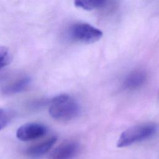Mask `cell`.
Masks as SVG:
<instances>
[{
    "label": "cell",
    "instance_id": "cell-9",
    "mask_svg": "<svg viewBox=\"0 0 159 159\" xmlns=\"http://www.w3.org/2000/svg\"><path fill=\"white\" fill-rule=\"evenodd\" d=\"M74 3L78 7L89 11L104 6L106 1L104 0H76Z\"/></svg>",
    "mask_w": 159,
    "mask_h": 159
},
{
    "label": "cell",
    "instance_id": "cell-3",
    "mask_svg": "<svg viewBox=\"0 0 159 159\" xmlns=\"http://www.w3.org/2000/svg\"><path fill=\"white\" fill-rule=\"evenodd\" d=\"M70 37L76 41L91 43L99 40L102 32L98 28L87 23H77L69 29Z\"/></svg>",
    "mask_w": 159,
    "mask_h": 159
},
{
    "label": "cell",
    "instance_id": "cell-7",
    "mask_svg": "<svg viewBox=\"0 0 159 159\" xmlns=\"http://www.w3.org/2000/svg\"><path fill=\"white\" fill-rule=\"evenodd\" d=\"M57 138L55 136L51 137L47 140L30 147L27 150V154L31 157H39L46 153L55 143Z\"/></svg>",
    "mask_w": 159,
    "mask_h": 159
},
{
    "label": "cell",
    "instance_id": "cell-4",
    "mask_svg": "<svg viewBox=\"0 0 159 159\" xmlns=\"http://www.w3.org/2000/svg\"><path fill=\"white\" fill-rule=\"evenodd\" d=\"M47 132V128L43 125L30 122L20 126L16 132V137L22 141H30L40 138Z\"/></svg>",
    "mask_w": 159,
    "mask_h": 159
},
{
    "label": "cell",
    "instance_id": "cell-2",
    "mask_svg": "<svg viewBox=\"0 0 159 159\" xmlns=\"http://www.w3.org/2000/svg\"><path fill=\"white\" fill-rule=\"evenodd\" d=\"M157 130V125L152 123L142 124L132 126L120 134L117 141V146L118 147H125L146 140L155 135Z\"/></svg>",
    "mask_w": 159,
    "mask_h": 159
},
{
    "label": "cell",
    "instance_id": "cell-10",
    "mask_svg": "<svg viewBox=\"0 0 159 159\" xmlns=\"http://www.w3.org/2000/svg\"><path fill=\"white\" fill-rule=\"evenodd\" d=\"M11 55L8 48L0 46V69L4 68L10 63Z\"/></svg>",
    "mask_w": 159,
    "mask_h": 159
},
{
    "label": "cell",
    "instance_id": "cell-8",
    "mask_svg": "<svg viewBox=\"0 0 159 159\" xmlns=\"http://www.w3.org/2000/svg\"><path fill=\"white\" fill-rule=\"evenodd\" d=\"M30 78L29 76H23L6 85L2 92L6 94H12L25 90L30 84Z\"/></svg>",
    "mask_w": 159,
    "mask_h": 159
},
{
    "label": "cell",
    "instance_id": "cell-1",
    "mask_svg": "<svg viewBox=\"0 0 159 159\" xmlns=\"http://www.w3.org/2000/svg\"><path fill=\"white\" fill-rule=\"evenodd\" d=\"M49 114L55 119L66 121L75 118L80 112L76 101L65 94L55 96L51 101Z\"/></svg>",
    "mask_w": 159,
    "mask_h": 159
},
{
    "label": "cell",
    "instance_id": "cell-6",
    "mask_svg": "<svg viewBox=\"0 0 159 159\" xmlns=\"http://www.w3.org/2000/svg\"><path fill=\"white\" fill-rule=\"evenodd\" d=\"M147 79L146 73L140 70L131 71L125 78L123 81V86L125 89L133 90L141 87Z\"/></svg>",
    "mask_w": 159,
    "mask_h": 159
},
{
    "label": "cell",
    "instance_id": "cell-11",
    "mask_svg": "<svg viewBox=\"0 0 159 159\" xmlns=\"http://www.w3.org/2000/svg\"><path fill=\"white\" fill-rule=\"evenodd\" d=\"M10 113L7 110L0 108V130L7 125L10 120Z\"/></svg>",
    "mask_w": 159,
    "mask_h": 159
},
{
    "label": "cell",
    "instance_id": "cell-5",
    "mask_svg": "<svg viewBox=\"0 0 159 159\" xmlns=\"http://www.w3.org/2000/svg\"><path fill=\"white\" fill-rule=\"evenodd\" d=\"M79 148V145L76 142H65L54 149L50 158L51 159H73L77 155Z\"/></svg>",
    "mask_w": 159,
    "mask_h": 159
}]
</instances>
